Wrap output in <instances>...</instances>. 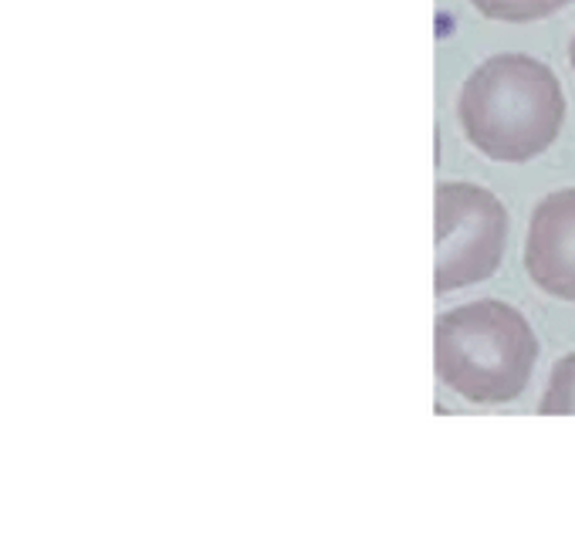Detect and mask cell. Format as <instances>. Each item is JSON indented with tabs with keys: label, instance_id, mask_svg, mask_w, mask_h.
<instances>
[{
	"label": "cell",
	"instance_id": "obj_5",
	"mask_svg": "<svg viewBox=\"0 0 575 538\" xmlns=\"http://www.w3.org/2000/svg\"><path fill=\"white\" fill-rule=\"evenodd\" d=\"M541 417H575V353L562 355L552 366L549 386L538 400Z\"/></svg>",
	"mask_w": 575,
	"mask_h": 538
},
{
	"label": "cell",
	"instance_id": "obj_3",
	"mask_svg": "<svg viewBox=\"0 0 575 538\" xmlns=\"http://www.w3.org/2000/svg\"><path fill=\"white\" fill-rule=\"evenodd\" d=\"M507 241V210L477 184H440L434 196V288L437 295L477 285L497 271Z\"/></svg>",
	"mask_w": 575,
	"mask_h": 538
},
{
	"label": "cell",
	"instance_id": "obj_7",
	"mask_svg": "<svg viewBox=\"0 0 575 538\" xmlns=\"http://www.w3.org/2000/svg\"><path fill=\"white\" fill-rule=\"evenodd\" d=\"M572 69H575V41H572Z\"/></svg>",
	"mask_w": 575,
	"mask_h": 538
},
{
	"label": "cell",
	"instance_id": "obj_1",
	"mask_svg": "<svg viewBox=\"0 0 575 538\" xmlns=\"http://www.w3.org/2000/svg\"><path fill=\"white\" fill-rule=\"evenodd\" d=\"M464 136L497 163H528L552 146L565 122V95L549 65L497 55L474 71L457 102Z\"/></svg>",
	"mask_w": 575,
	"mask_h": 538
},
{
	"label": "cell",
	"instance_id": "obj_4",
	"mask_svg": "<svg viewBox=\"0 0 575 538\" xmlns=\"http://www.w3.org/2000/svg\"><path fill=\"white\" fill-rule=\"evenodd\" d=\"M525 271L545 295L575 301V186L555 190L531 210Z\"/></svg>",
	"mask_w": 575,
	"mask_h": 538
},
{
	"label": "cell",
	"instance_id": "obj_6",
	"mask_svg": "<svg viewBox=\"0 0 575 538\" xmlns=\"http://www.w3.org/2000/svg\"><path fill=\"white\" fill-rule=\"evenodd\" d=\"M569 0H474V7L495 21H535L565 7Z\"/></svg>",
	"mask_w": 575,
	"mask_h": 538
},
{
	"label": "cell",
	"instance_id": "obj_2",
	"mask_svg": "<svg viewBox=\"0 0 575 538\" xmlns=\"http://www.w3.org/2000/svg\"><path fill=\"white\" fill-rule=\"evenodd\" d=\"M538 363V339L518 309L484 298L444 311L434 329V366L444 386L471 403L521 396Z\"/></svg>",
	"mask_w": 575,
	"mask_h": 538
}]
</instances>
